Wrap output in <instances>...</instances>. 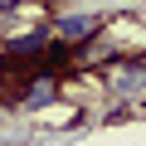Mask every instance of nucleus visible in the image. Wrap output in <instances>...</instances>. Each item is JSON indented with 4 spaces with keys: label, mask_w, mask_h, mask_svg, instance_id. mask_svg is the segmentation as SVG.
I'll use <instances>...</instances> for the list:
<instances>
[{
    "label": "nucleus",
    "mask_w": 146,
    "mask_h": 146,
    "mask_svg": "<svg viewBox=\"0 0 146 146\" xmlns=\"http://www.w3.org/2000/svg\"><path fill=\"white\" fill-rule=\"evenodd\" d=\"M20 5H25V0H0V25H10L20 15Z\"/></svg>",
    "instance_id": "39448f33"
},
{
    "label": "nucleus",
    "mask_w": 146,
    "mask_h": 146,
    "mask_svg": "<svg viewBox=\"0 0 146 146\" xmlns=\"http://www.w3.org/2000/svg\"><path fill=\"white\" fill-rule=\"evenodd\" d=\"M49 44H54L49 25H29V29H20V34L5 39V58H10V63H39V58L49 54Z\"/></svg>",
    "instance_id": "7ed1b4c3"
},
{
    "label": "nucleus",
    "mask_w": 146,
    "mask_h": 146,
    "mask_svg": "<svg viewBox=\"0 0 146 146\" xmlns=\"http://www.w3.org/2000/svg\"><path fill=\"white\" fill-rule=\"evenodd\" d=\"M141 5H146V0H141Z\"/></svg>",
    "instance_id": "423d86ee"
},
{
    "label": "nucleus",
    "mask_w": 146,
    "mask_h": 146,
    "mask_svg": "<svg viewBox=\"0 0 146 146\" xmlns=\"http://www.w3.org/2000/svg\"><path fill=\"white\" fill-rule=\"evenodd\" d=\"M58 98H63V83H58V78H39V73H34V78L15 93L10 107H15V112H44V107H54Z\"/></svg>",
    "instance_id": "20e7f679"
},
{
    "label": "nucleus",
    "mask_w": 146,
    "mask_h": 146,
    "mask_svg": "<svg viewBox=\"0 0 146 146\" xmlns=\"http://www.w3.org/2000/svg\"><path fill=\"white\" fill-rule=\"evenodd\" d=\"M49 34H54V44H63V49L78 54L88 39H98V34H102V15H93V10H54Z\"/></svg>",
    "instance_id": "f03ea898"
},
{
    "label": "nucleus",
    "mask_w": 146,
    "mask_h": 146,
    "mask_svg": "<svg viewBox=\"0 0 146 146\" xmlns=\"http://www.w3.org/2000/svg\"><path fill=\"white\" fill-rule=\"evenodd\" d=\"M98 78H102V88L117 98V102H141L146 98V54H117L112 63H102L98 68Z\"/></svg>",
    "instance_id": "f257e3e1"
}]
</instances>
